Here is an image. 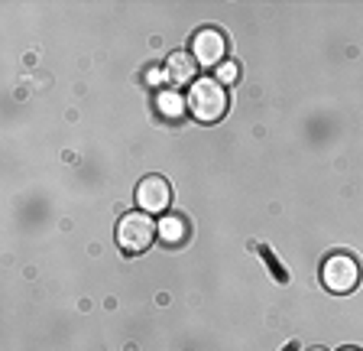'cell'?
Wrapping results in <instances>:
<instances>
[{
    "instance_id": "9c48e42d",
    "label": "cell",
    "mask_w": 363,
    "mask_h": 351,
    "mask_svg": "<svg viewBox=\"0 0 363 351\" xmlns=\"http://www.w3.org/2000/svg\"><path fill=\"white\" fill-rule=\"evenodd\" d=\"M253 251H257L259 257L266 260V267L272 270V276H276V280H279V283H289V270L282 267V264H279V260H276V257H272V251H269V247H266V244H253Z\"/></svg>"
},
{
    "instance_id": "52a82bcc",
    "label": "cell",
    "mask_w": 363,
    "mask_h": 351,
    "mask_svg": "<svg viewBox=\"0 0 363 351\" xmlns=\"http://www.w3.org/2000/svg\"><path fill=\"white\" fill-rule=\"evenodd\" d=\"M185 234H189V228H185V218H179V215H169L159 222V237L166 244H179V241H185Z\"/></svg>"
},
{
    "instance_id": "ba28073f",
    "label": "cell",
    "mask_w": 363,
    "mask_h": 351,
    "mask_svg": "<svg viewBox=\"0 0 363 351\" xmlns=\"http://www.w3.org/2000/svg\"><path fill=\"white\" fill-rule=\"evenodd\" d=\"M182 107H185V101H182L179 92H159V111L166 117H179Z\"/></svg>"
},
{
    "instance_id": "7c38bea8",
    "label": "cell",
    "mask_w": 363,
    "mask_h": 351,
    "mask_svg": "<svg viewBox=\"0 0 363 351\" xmlns=\"http://www.w3.org/2000/svg\"><path fill=\"white\" fill-rule=\"evenodd\" d=\"M340 351H360V348H340Z\"/></svg>"
},
{
    "instance_id": "7a4b0ae2",
    "label": "cell",
    "mask_w": 363,
    "mask_h": 351,
    "mask_svg": "<svg viewBox=\"0 0 363 351\" xmlns=\"http://www.w3.org/2000/svg\"><path fill=\"white\" fill-rule=\"evenodd\" d=\"M156 234H159V228L146 212H130L117 225V244L127 254H143L146 247H152Z\"/></svg>"
},
{
    "instance_id": "6da1fadb",
    "label": "cell",
    "mask_w": 363,
    "mask_h": 351,
    "mask_svg": "<svg viewBox=\"0 0 363 351\" xmlns=\"http://www.w3.org/2000/svg\"><path fill=\"white\" fill-rule=\"evenodd\" d=\"M227 104H230V98H227V88L218 82V78H198L195 85H191L189 92V111L191 117H198L201 124H214L220 121V117L227 114Z\"/></svg>"
},
{
    "instance_id": "8992f818",
    "label": "cell",
    "mask_w": 363,
    "mask_h": 351,
    "mask_svg": "<svg viewBox=\"0 0 363 351\" xmlns=\"http://www.w3.org/2000/svg\"><path fill=\"white\" fill-rule=\"evenodd\" d=\"M198 59L195 53H185V49H179V53H172L166 59V78L172 85H195L198 82Z\"/></svg>"
},
{
    "instance_id": "5b68a950",
    "label": "cell",
    "mask_w": 363,
    "mask_h": 351,
    "mask_svg": "<svg viewBox=\"0 0 363 351\" xmlns=\"http://www.w3.org/2000/svg\"><path fill=\"white\" fill-rule=\"evenodd\" d=\"M224 53H227V39L220 30H201L195 36V59L198 65H218L220 69V62H224Z\"/></svg>"
},
{
    "instance_id": "4fadbf2b",
    "label": "cell",
    "mask_w": 363,
    "mask_h": 351,
    "mask_svg": "<svg viewBox=\"0 0 363 351\" xmlns=\"http://www.w3.org/2000/svg\"><path fill=\"white\" fill-rule=\"evenodd\" d=\"M311 351H328V348H311Z\"/></svg>"
},
{
    "instance_id": "30bf717a",
    "label": "cell",
    "mask_w": 363,
    "mask_h": 351,
    "mask_svg": "<svg viewBox=\"0 0 363 351\" xmlns=\"http://www.w3.org/2000/svg\"><path fill=\"white\" fill-rule=\"evenodd\" d=\"M218 82H237V65H220L218 69Z\"/></svg>"
},
{
    "instance_id": "3957f363",
    "label": "cell",
    "mask_w": 363,
    "mask_h": 351,
    "mask_svg": "<svg viewBox=\"0 0 363 351\" xmlns=\"http://www.w3.org/2000/svg\"><path fill=\"white\" fill-rule=\"evenodd\" d=\"M321 283L331 293H337V296L354 293L357 283H360V264H357V257H350V254H331L325 260V267H321Z\"/></svg>"
},
{
    "instance_id": "277c9868",
    "label": "cell",
    "mask_w": 363,
    "mask_h": 351,
    "mask_svg": "<svg viewBox=\"0 0 363 351\" xmlns=\"http://www.w3.org/2000/svg\"><path fill=\"white\" fill-rule=\"evenodd\" d=\"M136 202L146 208V212H166L172 205V185L162 179V176H146L136 185Z\"/></svg>"
},
{
    "instance_id": "8fae6325",
    "label": "cell",
    "mask_w": 363,
    "mask_h": 351,
    "mask_svg": "<svg viewBox=\"0 0 363 351\" xmlns=\"http://www.w3.org/2000/svg\"><path fill=\"white\" fill-rule=\"evenodd\" d=\"M282 351H298V342H289V345H286V348H282Z\"/></svg>"
}]
</instances>
